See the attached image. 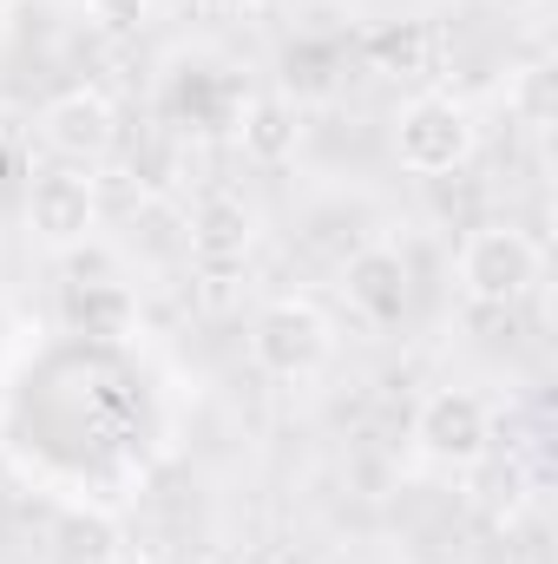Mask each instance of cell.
<instances>
[{
    "label": "cell",
    "instance_id": "cell-1",
    "mask_svg": "<svg viewBox=\"0 0 558 564\" xmlns=\"http://www.w3.org/2000/svg\"><path fill=\"white\" fill-rule=\"evenodd\" d=\"M453 276H460V295H466V302H480V308H513V302H526V295L539 289L546 250H539L526 230H513V224H480V230L460 243Z\"/></svg>",
    "mask_w": 558,
    "mask_h": 564
},
{
    "label": "cell",
    "instance_id": "cell-14",
    "mask_svg": "<svg viewBox=\"0 0 558 564\" xmlns=\"http://www.w3.org/2000/svg\"><path fill=\"white\" fill-rule=\"evenodd\" d=\"M93 564H151L144 552H126V545H112V552H99Z\"/></svg>",
    "mask_w": 558,
    "mask_h": 564
},
{
    "label": "cell",
    "instance_id": "cell-11",
    "mask_svg": "<svg viewBox=\"0 0 558 564\" xmlns=\"http://www.w3.org/2000/svg\"><path fill=\"white\" fill-rule=\"evenodd\" d=\"M86 13H93L112 40H132V33H144V0H86Z\"/></svg>",
    "mask_w": 558,
    "mask_h": 564
},
{
    "label": "cell",
    "instance_id": "cell-7",
    "mask_svg": "<svg viewBox=\"0 0 558 564\" xmlns=\"http://www.w3.org/2000/svg\"><path fill=\"white\" fill-rule=\"evenodd\" d=\"M342 302H348L362 322H375V328H395V322L408 315V302H415L408 257H401V250H388V243H368V250H355V257L342 263Z\"/></svg>",
    "mask_w": 558,
    "mask_h": 564
},
{
    "label": "cell",
    "instance_id": "cell-10",
    "mask_svg": "<svg viewBox=\"0 0 558 564\" xmlns=\"http://www.w3.org/2000/svg\"><path fill=\"white\" fill-rule=\"evenodd\" d=\"M506 112L519 119V126H552V66H526L513 86H506Z\"/></svg>",
    "mask_w": 558,
    "mask_h": 564
},
{
    "label": "cell",
    "instance_id": "cell-13",
    "mask_svg": "<svg viewBox=\"0 0 558 564\" xmlns=\"http://www.w3.org/2000/svg\"><path fill=\"white\" fill-rule=\"evenodd\" d=\"M197 13H211V20H237V13H250L257 0H191Z\"/></svg>",
    "mask_w": 558,
    "mask_h": 564
},
{
    "label": "cell",
    "instance_id": "cell-12",
    "mask_svg": "<svg viewBox=\"0 0 558 564\" xmlns=\"http://www.w3.org/2000/svg\"><path fill=\"white\" fill-rule=\"evenodd\" d=\"M375 53H395L401 66H420L427 40H420V26H388V33H375Z\"/></svg>",
    "mask_w": 558,
    "mask_h": 564
},
{
    "label": "cell",
    "instance_id": "cell-15",
    "mask_svg": "<svg viewBox=\"0 0 558 564\" xmlns=\"http://www.w3.org/2000/svg\"><path fill=\"white\" fill-rule=\"evenodd\" d=\"M13 7H20V0H0V13H13Z\"/></svg>",
    "mask_w": 558,
    "mask_h": 564
},
{
    "label": "cell",
    "instance_id": "cell-9",
    "mask_svg": "<svg viewBox=\"0 0 558 564\" xmlns=\"http://www.w3.org/2000/svg\"><path fill=\"white\" fill-rule=\"evenodd\" d=\"M237 144H244V158H257V164H289L296 144H302V119H296V106L277 99V93L244 99V106H237Z\"/></svg>",
    "mask_w": 558,
    "mask_h": 564
},
{
    "label": "cell",
    "instance_id": "cell-2",
    "mask_svg": "<svg viewBox=\"0 0 558 564\" xmlns=\"http://www.w3.org/2000/svg\"><path fill=\"white\" fill-rule=\"evenodd\" d=\"M250 361L270 375V381H315L329 361H335V328L315 302L302 295H277L257 308L250 322Z\"/></svg>",
    "mask_w": 558,
    "mask_h": 564
},
{
    "label": "cell",
    "instance_id": "cell-4",
    "mask_svg": "<svg viewBox=\"0 0 558 564\" xmlns=\"http://www.w3.org/2000/svg\"><path fill=\"white\" fill-rule=\"evenodd\" d=\"M415 446L433 466H480L493 446V414L473 388H440L415 414Z\"/></svg>",
    "mask_w": 558,
    "mask_h": 564
},
{
    "label": "cell",
    "instance_id": "cell-3",
    "mask_svg": "<svg viewBox=\"0 0 558 564\" xmlns=\"http://www.w3.org/2000/svg\"><path fill=\"white\" fill-rule=\"evenodd\" d=\"M473 144H480L473 112H466L460 99H447V93H415V99L395 112V158H401V171H415V177H447V171H460V164L473 158Z\"/></svg>",
    "mask_w": 558,
    "mask_h": 564
},
{
    "label": "cell",
    "instance_id": "cell-5",
    "mask_svg": "<svg viewBox=\"0 0 558 564\" xmlns=\"http://www.w3.org/2000/svg\"><path fill=\"white\" fill-rule=\"evenodd\" d=\"M26 230L46 250H79L99 230V191L86 171H40L26 184Z\"/></svg>",
    "mask_w": 558,
    "mask_h": 564
},
{
    "label": "cell",
    "instance_id": "cell-8",
    "mask_svg": "<svg viewBox=\"0 0 558 564\" xmlns=\"http://www.w3.org/2000/svg\"><path fill=\"white\" fill-rule=\"evenodd\" d=\"M257 250V210L244 197H204L191 210V263L211 282L237 276Z\"/></svg>",
    "mask_w": 558,
    "mask_h": 564
},
{
    "label": "cell",
    "instance_id": "cell-6",
    "mask_svg": "<svg viewBox=\"0 0 558 564\" xmlns=\"http://www.w3.org/2000/svg\"><path fill=\"white\" fill-rule=\"evenodd\" d=\"M40 139L53 144L73 171H79V164H99V158H112V144H119V106H112L106 93H93V86H66L60 99H46Z\"/></svg>",
    "mask_w": 558,
    "mask_h": 564
}]
</instances>
